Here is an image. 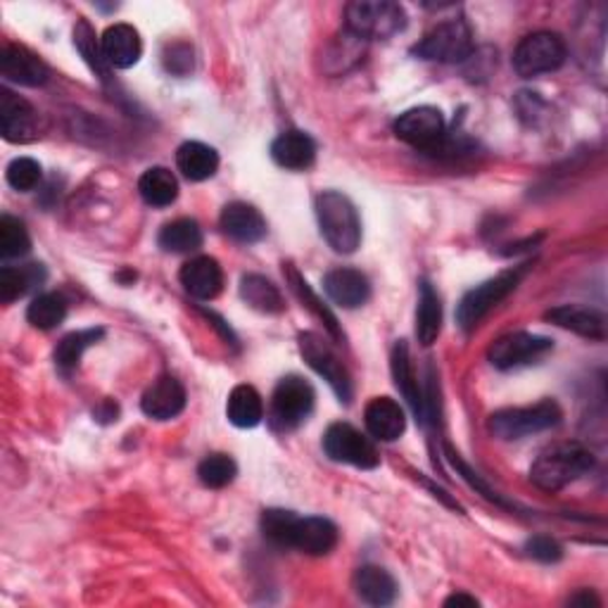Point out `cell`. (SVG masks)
<instances>
[{
	"mask_svg": "<svg viewBox=\"0 0 608 608\" xmlns=\"http://www.w3.org/2000/svg\"><path fill=\"white\" fill-rule=\"evenodd\" d=\"M0 74L12 81V84L32 88L44 86L50 76L48 64L36 52L17 44L3 46V52H0Z\"/></svg>",
	"mask_w": 608,
	"mask_h": 608,
	"instance_id": "cell-15",
	"label": "cell"
},
{
	"mask_svg": "<svg viewBox=\"0 0 608 608\" xmlns=\"http://www.w3.org/2000/svg\"><path fill=\"white\" fill-rule=\"evenodd\" d=\"M547 321L563 331H571L575 335H583L587 341H606V317L592 307H580V305H561L553 307L545 314Z\"/></svg>",
	"mask_w": 608,
	"mask_h": 608,
	"instance_id": "cell-18",
	"label": "cell"
},
{
	"mask_svg": "<svg viewBox=\"0 0 608 608\" xmlns=\"http://www.w3.org/2000/svg\"><path fill=\"white\" fill-rule=\"evenodd\" d=\"M397 139L424 151H436L444 139V117L438 107H414L395 121Z\"/></svg>",
	"mask_w": 608,
	"mask_h": 608,
	"instance_id": "cell-13",
	"label": "cell"
},
{
	"mask_svg": "<svg viewBox=\"0 0 608 608\" xmlns=\"http://www.w3.org/2000/svg\"><path fill=\"white\" fill-rule=\"evenodd\" d=\"M569 48L565 40L553 32H535L525 36L516 52H513V70L523 79L543 76L549 72H557L565 62Z\"/></svg>",
	"mask_w": 608,
	"mask_h": 608,
	"instance_id": "cell-8",
	"label": "cell"
},
{
	"mask_svg": "<svg viewBox=\"0 0 608 608\" xmlns=\"http://www.w3.org/2000/svg\"><path fill=\"white\" fill-rule=\"evenodd\" d=\"M5 179L15 191L29 193L40 183V179H44V169H40L38 162L32 157H17L8 165Z\"/></svg>",
	"mask_w": 608,
	"mask_h": 608,
	"instance_id": "cell-39",
	"label": "cell"
},
{
	"mask_svg": "<svg viewBox=\"0 0 608 608\" xmlns=\"http://www.w3.org/2000/svg\"><path fill=\"white\" fill-rule=\"evenodd\" d=\"M525 553H528V557L535 559V561L557 563L563 557V547L557 543V539L537 535V537H533V539H528V543H525Z\"/></svg>",
	"mask_w": 608,
	"mask_h": 608,
	"instance_id": "cell-41",
	"label": "cell"
},
{
	"mask_svg": "<svg viewBox=\"0 0 608 608\" xmlns=\"http://www.w3.org/2000/svg\"><path fill=\"white\" fill-rule=\"evenodd\" d=\"M0 131L10 143H29L38 136V115L17 93L0 91Z\"/></svg>",
	"mask_w": 608,
	"mask_h": 608,
	"instance_id": "cell-14",
	"label": "cell"
},
{
	"mask_svg": "<svg viewBox=\"0 0 608 608\" xmlns=\"http://www.w3.org/2000/svg\"><path fill=\"white\" fill-rule=\"evenodd\" d=\"M561 409L557 402L545 400L537 402L533 407H516V409H499L490 416L488 428L494 438L513 442L523 440L535 432L549 430L553 426L561 424Z\"/></svg>",
	"mask_w": 608,
	"mask_h": 608,
	"instance_id": "cell-6",
	"label": "cell"
},
{
	"mask_svg": "<svg viewBox=\"0 0 608 608\" xmlns=\"http://www.w3.org/2000/svg\"><path fill=\"white\" fill-rule=\"evenodd\" d=\"M286 276H288V283H290V288L295 290V295L300 297V300L305 302V307L309 309V312H312L317 319H321L323 321V326H326V331L335 337L337 343H345V335H343V331H341V326H337V319L333 317V312L331 309L323 305L319 297L312 293V288H309V283L295 272V269L288 264L286 266Z\"/></svg>",
	"mask_w": 608,
	"mask_h": 608,
	"instance_id": "cell-35",
	"label": "cell"
},
{
	"mask_svg": "<svg viewBox=\"0 0 608 608\" xmlns=\"http://www.w3.org/2000/svg\"><path fill=\"white\" fill-rule=\"evenodd\" d=\"M272 157L288 171H307L317 159V143L305 131H286L272 143Z\"/></svg>",
	"mask_w": 608,
	"mask_h": 608,
	"instance_id": "cell-22",
	"label": "cell"
},
{
	"mask_svg": "<svg viewBox=\"0 0 608 608\" xmlns=\"http://www.w3.org/2000/svg\"><path fill=\"white\" fill-rule=\"evenodd\" d=\"M444 606H478V599L468 597V594H452V597L444 601Z\"/></svg>",
	"mask_w": 608,
	"mask_h": 608,
	"instance_id": "cell-43",
	"label": "cell"
},
{
	"mask_svg": "<svg viewBox=\"0 0 608 608\" xmlns=\"http://www.w3.org/2000/svg\"><path fill=\"white\" fill-rule=\"evenodd\" d=\"M186 407V388L181 385L179 378L174 375H162L157 381L145 390L141 400V409L147 418L155 421H171L177 418Z\"/></svg>",
	"mask_w": 608,
	"mask_h": 608,
	"instance_id": "cell-16",
	"label": "cell"
},
{
	"mask_svg": "<svg viewBox=\"0 0 608 608\" xmlns=\"http://www.w3.org/2000/svg\"><path fill=\"white\" fill-rule=\"evenodd\" d=\"M393 378H395L397 390L404 395V400L409 402V407L414 409V414L424 421V418H426V400L421 395V388H418L416 373H414L412 359H409V347L404 341H400L393 349Z\"/></svg>",
	"mask_w": 608,
	"mask_h": 608,
	"instance_id": "cell-27",
	"label": "cell"
},
{
	"mask_svg": "<svg viewBox=\"0 0 608 608\" xmlns=\"http://www.w3.org/2000/svg\"><path fill=\"white\" fill-rule=\"evenodd\" d=\"M594 468V454L580 442H559L535 458L530 480L545 492H559Z\"/></svg>",
	"mask_w": 608,
	"mask_h": 608,
	"instance_id": "cell-2",
	"label": "cell"
},
{
	"mask_svg": "<svg viewBox=\"0 0 608 608\" xmlns=\"http://www.w3.org/2000/svg\"><path fill=\"white\" fill-rule=\"evenodd\" d=\"M553 343L549 337L533 333H509L494 341L488 349V359L494 369L511 371L545 357Z\"/></svg>",
	"mask_w": 608,
	"mask_h": 608,
	"instance_id": "cell-12",
	"label": "cell"
},
{
	"mask_svg": "<svg viewBox=\"0 0 608 608\" xmlns=\"http://www.w3.org/2000/svg\"><path fill=\"white\" fill-rule=\"evenodd\" d=\"M473 48L476 46H473V32L468 22L462 17H454L432 26V29L414 46V56L430 62L456 64L468 60L473 56Z\"/></svg>",
	"mask_w": 608,
	"mask_h": 608,
	"instance_id": "cell-7",
	"label": "cell"
},
{
	"mask_svg": "<svg viewBox=\"0 0 608 608\" xmlns=\"http://www.w3.org/2000/svg\"><path fill=\"white\" fill-rule=\"evenodd\" d=\"M442 331V302L438 290L428 281H421V293H418L416 309V337L421 345H432Z\"/></svg>",
	"mask_w": 608,
	"mask_h": 608,
	"instance_id": "cell-26",
	"label": "cell"
},
{
	"mask_svg": "<svg viewBox=\"0 0 608 608\" xmlns=\"http://www.w3.org/2000/svg\"><path fill=\"white\" fill-rule=\"evenodd\" d=\"M103 335H105L103 329H86V331H76V333L64 335L56 347V355H52V357H56V367L62 373L74 371L86 349H91L93 345L100 343Z\"/></svg>",
	"mask_w": 608,
	"mask_h": 608,
	"instance_id": "cell-32",
	"label": "cell"
},
{
	"mask_svg": "<svg viewBox=\"0 0 608 608\" xmlns=\"http://www.w3.org/2000/svg\"><path fill=\"white\" fill-rule=\"evenodd\" d=\"M323 452L337 464L371 470L381 464L375 444L349 424H333L323 436Z\"/></svg>",
	"mask_w": 608,
	"mask_h": 608,
	"instance_id": "cell-11",
	"label": "cell"
},
{
	"mask_svg": "<svg viewBox=\"0 0 608 608\" xmlns=\"http://www.w3.org/2000/svg\"><path fill=\"white\" fill-rule=\"evenodd\" d=\"M165 67L167 72L186 76L188 72H193V48L188 44H171L165 52Z\"/></svg>",
	"mask_w": 608,
	"mask_h": 608,
	"instance_id": "cell-42",
	"label": "cell"
},
{
	"mask_svg": "<svg viewBox=\"0 0 608 608\" xmlns=\"http://www.w3.org/2000/svg\"><path fill=\"white\" fill-rule=\"evenodd\" d=\"M264 537L274 545L293 547L309 557H326L335 547L341 533L335 523L321 516H297L295 511L286 509H266L262 513Z\"/></svg>",
	"mask_w": 608,
	"mask_h": 608,
	"instance_id": "cell-1",
	"label": "cell"
},
{
	"mask_svg": "<svg viewBox=\"0 0 608 608\" xmlns=\"http://www.w3.org/2000/svg\"><path fill=\"white\" fill-rule=\"evenodd\" d=\"M177 167L188 181H207L219 169V155L205 143L188 141L177 151Z\"/></svg>",
	"mask_w": 608,
	"mask_h": 608,
	"instance_id": "cell-25",
	"label": "cell"
},
{
	"mask_svg": "<svg viewBox=\"0 0 608 608\" xmlns=\"http://www.w3.org/2000/svg\"><path fill=\"white\" fill-rule=\"evenodd\" d=\"M363 421H367L371 436L381 442L400 440L404 436V428H407L404 409L390 397L371 400L367 412H363Z\"/></svg>",
	"mask_w": 608,
	"mask_h": 608,
	"instance_id": "cell-23",
	"label": "cell"
},
{
	"mask_svg": "<svg viewBox=\"0 0 608 608\" xmlns=\"http://www.w3.org/2000/svg\"><path fill=\"white\" fill-rule=\"evenodd\" d=\"M105 62L110 70H129L143 56L141 34L131 24H115L100 38Z\"/></svg>",
	"mask_w": 608,
	"mask_h": 608,
	"instance_id": "cell-20",
	"label": "cell"
},
{
	"mask_svg": "<svg viewBox=\"0 0 608 608\" xmlns=\"http://www.w3.org/2000/svg\"><path fill=\"white\" fill-rule=\"evenodd\" d=\"M448 456H450L452 466H454V468L458 470V476H462V478H464V480H466V482L470 485V488H473V490H478V492H480L482 497H488V499H490V502H494V504H499V506H511V504H506V502H504V499H502V497H499V494H497V492H494V490L490 488V485H488V482H485V480H482V478L478 476V473H473V468H470L468 464H464V458H462V456H458V454H456L454 450H450V448H448Z\"/></svg>",
	"mask_w": 608,
	"mask_h": 608,
	"instance_id": "cell-40",
	"label": "cell"
},
{
	"mask_svg": "<svg viewBox=\"0 0 608 608\" xmlns=\"http://www.w3.org/2000/svg\"><path fill=\"white\" fill-rule=\"evenodd\" d=\"M571 604H594V606H599L601 601H599L597 597H594L592 592H583V594H577V597H573Z\"/></svg>",
	"mask_w": 608,
	"mask_h": 608,
	"instance_id": "cell-44",
	"label": "cell"
},
{
	"mask_svg": "<svg viewBox=\"0 0 608 608\" xmlns=\"http://www.w3.org/2000/svg\"><path fill=\"white\" fill-rule=\"evenodd\" d=\"M159 248L171 254H186L202 248V228L193 219H177L162 228L157 236Z\"/></svg>",
	"mask_w": 608,
	"mask_h": 608,
	"instance_id": "cell-33",
	"label": "cell"
},
{
	"mask_svg": "<svg viewBox=\"0 0 608 608\" xmlns=\"http://www.w3.org/2000/svg\"><path fill=\"white\" fill-rule=\"evenodd\" d=\"M139 193L151 207H169L179 198V181L165 167H153L143 171L139 179Z\"/></svg>",
	"mask_w": 608,
	"mask_h": 608,
	"instance_id": "cell-30",
	"label": "cell"
},
{
	"mask_svg": "<svg viewBox=\"0 0 608 608\" xmlns=\"http://www.w3.org/2000/svg\"><path fill=\"white\" fill-rule=\"evenodd\" d=\"M323 290L331 297V302L343 309H357L369 302L371 297V283L357 269H333L323 278Z\"/></svg>",
	"mask_w": 608,
	"mask_h": 608,
	"instance_id": "cell-17",
	"label": "cell"
},
{
	"mask_svg": "<svg viewBox=\"0 0 608 608\" xmlns=\"http://www.w3.org/2000/svg\"><path fill=\"white\" fill-rule=\"evenodd\" d=\"M528 269H530V264H521V266L506 269V272L497 274L494 278L480 283L478 288L468 290L464 295V300L458 302V309H456L458 326H462L464 331L476 329L478 323L485 317H488L499 302L506 300V297L518 288V283L523 281L525 274H528Z\"/></svg>",
	"mask_w": 608,
	"mask_h": 608,
	"instance_id": "cell-4",
	"label": "cell"
},
{
	"mask_svg": "<svg viewBox=\"0 0 608 608\" xmlns=\"http://www.w3.org/2000/svg\"><path fill=\"white\" fill-rule=\"evenodd\" d=\"M317 219L323 240L337 254H353L361 246V219L353 200L337 191L317 198Z\"/></svg>",
	"mask_w": 608,
	"mask_h": 608,
	"instance_id": "cell-3",
	"label": "cell"
},
{
	"mask_svg": "<svg viewBox=\"0 0 608 608\" xmlns=\"http://www.w3.org/2000/svg\"><path fill=\"white\" fill-rule=\"evenodd\" d=\"M314 388L300 375H286L272 397V426L281 432L300 428L314 409Z\"/></svg>",
	"mask_w": 608,
	"mask_h": 608,
	"instance_id": "cell-9",
	"label": "cell"
},
{
	"mask_svg": "<svg viewBox=\"0 0 608 608\" xmlns=\"http://www.w3.org/2000/svg\"><path fill=\"white\" fill-rule=\"evenodd\" d=\"M240 297L242 302H248L252 309H257V312L262 314H281L283 309H286L281 290L272 281H266L264 276H257V274L242 276Z\"/></svg>",
	"mask_w": 608,
	"mask_h": 608,
	"instance_id": "cell-29",
	"label": "cell"
},
{
	"mask_svg": "<svg viewBox=\"0 0 608 608\" xmlns=\"http://www.w3.org/2000/svg\"><path fill=\"white\" fill-rule=\"evenodd\" d=\"M355 589L361 601L371 606H390L397 599V580L381 565H361L355 573Z\"/></svg>",
	"mask_w": 608,
	"mask_h": 608,
	"instance_id": "cell-24",
	"label": "cell"
},
{
	"mask_svg": "<svg viewBox=\"0 0 608 608\" xmlns=\"http://www.w3.org/2000/svg\"><path fill=\"white\" fill-rule=\"evenodd\" d=\"M238 476V466L231 456L226 454H210L198 466V478L205 488L222 490L226 485H231Z\"/></svg>",
	"mask_w": 608,
	"mask_h": 608,
	"instance_id": "cell-37",
	"label": "cell"
},
{
	"mask_svg": "<svg viewBox=\"0 0 608 608\" xmlns=\"http://www.w3.org/2000/svg\"><path fill=\"white\" fill-rule=\"evenodd\" d=\"M300 355L305 357L309 367H312L323 378V381L333 388L337 400H341L343 404L353 402V395H355L353 378H349V371L345 369L341 357L333 353V347L323 341L319 333L300 335Z\"/></svg>",
	"mask_w": 608,
	"mask_h": 608,
	"instance_id": "cell-10",
	"label": "cell"
},
{
	"mask_svg": "<svg viewBox=\"0 0 608 608\" xmlns=\"http://www.w3.org/2000/svg\"><path fill=\"white\" fill-rule=\"evenodd\" d=\"M226 416L236 428H254L264 418V402L252 385H236L228 395Z\"/></svg>",
	"mask_w": 608,
	"mask_h": 608,
	"instance_id": "cell-28",
	"label": "cell"
},
{
	"mask_svg": "<svg viewBox=\"0 0 608 608\" xmlns=\"http://www.w3.org/2000/svg\"><path fill=\"white\" fill-rule=\"evenodd\" d=\"M67 317V300L60 293H44L34 297V302L26 309V321L38 331L58 329Z\"/></svg>",
	"mask_w": 608,
	"mask_h": 608,
	"instance_id": "cell-34",
	"label": "cell"
},
{
	"mask_svg": "<svg viewBox=\"0 0 608 608\" xmlns=\"http://www.w3.org/2000/svg\"><path fill=\"white\" fill-rule=\"evenodd\" d=\"M222 228L228 238L252 246V242H260L266 236V219L248 202H231L222 212Z\"/></svg>",
	"mask_w": 608,
	"mask_h": 608,
	"instance_id": "cell-21",
	"label": "cell"
},
{
	"mask_svg": "<svg viewBox=\"0 0 608 608\" xmlns=\"http://www.w3.org/2000/svg\"><path fill=\"white\" fill-rule=\"evenodd\" d=\"M32 250V238L26 234V228L15 216L5 214L0 219V254L5 260H12V257H24L26 252Z\"/></svg>",
	"mask_w": 608,
	"mask_h": 608,
	"instance_id": "cell-38",
	"label": "cell"
},
{
	"mask_svg": "<svg viewBox=\"0 0 608 608\" xmlns=\"http://www.w3.org/2000/svg\"><path fill=\"white\" fill-rule=\"evenodd\" d=\"M74 46L81 52V58H84L86 64L91 67L93 74H96L100 81L110 79V64L105 62L103 44L86 20H79L74 26Z\"/></svg>",
	"mask_w": 608,
	"mask_h": 608,
	"instance_id": "cell-36",
	"label": "cell"
},
{
	"mask_svg": "<svg viewBox=\"0 0 608 608\" xmlns=\"http://www.w3.org/2000/svg\"><path fill=\"white\" fill-rule=\"evenodd\" d=\"M179 278L186 293L202 302L214 300L224 290V272L212 257H195V260L186 262Z\"/></svg>",
	"mask_w": 608,
	"mask_h": 608,
	"instance_id": "cell-19",
	"label": "cell"
},
{
	"mask_svg": "<svg viewBox=\"0 0 608 608\" xmlns=\"http://www.w3.org/2000/svg\"><path fill=\"white\" fill-rule=\"evenodd\" d=\"M407 26V15L390 0H357L345 8V29L361 38H390Z\"/></svg>",
	"mask_w": 608,
	"mask_h": 608,
	"instance_id": "cell-5",
	"label": "cell"
},
{
	"mask_svg": "<svg viewBox=\"0 0 608 608\" xmlns=\"http://www.w3.org/2000/svg\"><path fill=\"white\" fill-rule=\"evenodd\" d=\"M46 272L40 264H29V266H3L0 269V302L10 305L20 300L26 293H29L38 283H44Z\"/></svg>",
	"mask_w": 608,
	"mask_h": 608,
	"instance_id": "cell-31",
	"label": "cell"
}]
</instances>
